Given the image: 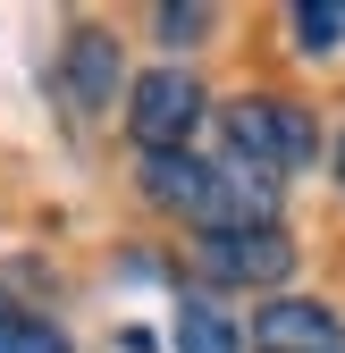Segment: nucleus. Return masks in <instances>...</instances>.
Returning <instances> with one entry per match:
<instances>
[{"label": "nucleus", "mask_w": 345, "mask_h": 353, "mask_svg": "<svg viewBox=\"0 0 345 353\" xmlns=\"http://www.w3.org/2000/svg\"><path fill=\"white\" fill-rule=\"evenodd\" d=\"M312 118L295 110V101H270V93H244V101H228V152H236V168H253V176H286V168H304L312 160Z\"/></svg>", "instance_id": "obj_1"}, {"label": "nucleus", "mask_w": 345, "mask_h": 353, "mask_svg": "<svg viewBox=\"0 0 345 353\" xmlns=\"http://www.w3.org/2000/svg\"><path fill=\"white\" fill-rule=\"evenodd\" d=\"M194 118H202V84L186 68H152L135 84V101H126V126H135V143L144 152H177L194 135Z\"/></svg>", "instance_id": "obj_2"}, {"label": "nucleus", "mask_w": 345, "mask_h": 353, "mask_svg": "<svg viewBox=\"0 0 345 353\" xmlns=\"http://www.w3.org/2000/svg\"><path fill=\"white\" fill-rule=\"evenodd\" d=\"M202 278H228V286H270L295 270V244L278 228H228V236H202Z\"/></svg>", "instance_id": "obj_3"}, {"label": "nucleus", "mask_w": 345, "mask_h": 353, "mask_svg": "<svg viewBox=\"0 0 345 353\" xmlns=\"http://www.w3.org/2000/svg\"><path fill=\"white\" fill-rule=\"evenodd\" d=\"M253 353H345V320L328 303H262Z\"/></svg>", "instance_id": "obj_4"}, {"label": "nucleus", "mask_w": 345, "mask_h": 353, "mask_svg": "<svg viewBox=\"0 0 345 353\" xmlns=\"http://www.w3.org/2000/svg\"><path fill=\"white\" fill-rule=\"evenodd\" d=\"M68 101H76V110H110V101H118V42L93 34V26L68 42Z\"/></svg>", "instance_id": "obj_5"}, {"label": "nucleus", "mask_w": 345, "mask_h": 353, "mask_svg": "<svg viewBox=\"0 0 345 353\" xmlns=\"http://www.w3.org/2000/svg\"><path fill=\"white\" fill-rule=\"evenodd\" d=\"M177 353H244V336H236V320L219 312V303H186L177 312Z\"/></svg>", "instance_id": "obj_6"}, {"label": "nucleus", "mask_w": 345, "mask_h": 353, "mask_svg": "<svg viewBox=\"0 0 345 353\" xmlns=\"http://www.w3.org/2000/svg\"><path fill=\"white\" fill-rule=\"evenodd\" d=\"M0 353H68V336L51 320H17V312H0Z\"/></svg>", "instance_id": "obj_7"}, {"label": "nucleus", "mask_w": 345, "mask_h": 353, "mask_svg": "<svg viewBox=\"0 0 345 353\" xmlns=\"http://www.w3.org/2000/svg\"><path fill=\"white\" fill-rule=\"evenodd\" d=\"M295 34H304V51H328V42H345V9L337 0H304V9H295Z\"/></svg>", "instance_id": "obj_8"}, {"label": "nucleus", "mask_w": 345, "mask_h": 353, "mask_svg": "<svg viewBox=\"0 0 345 353\" xmlns=\"http://www.w3.org/2000/svg\"><path fill=\"white\" fill-rule=\"evenodd\" d=\"M160 26H168V42H194L202 34V9H160Z\"/></svg>", "instance_id": "obj_9"}, {"label": "nucleus", "mask_w": 345, "mask_h": 353, "mask_svg": "<svg viewBox=\"0 0 345 353\" xmlns=\"http://www.w3.org/2000/svg\"><path fill=\"white\" fill-rule=\"evenodd\" d=\"M337 176H345V135H337Z\"/></svg>", "instance_id": "obj_10"}]
</instances>
